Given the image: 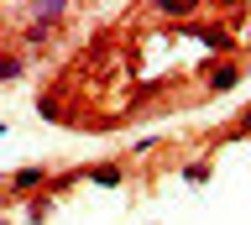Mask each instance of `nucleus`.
<instances>
[{"label":"nucleus","instance_id":"obj_1","mask_svg":"<svg viewBox=\"0 0 251 225\" xmlns=\"http://www.w3.org/2000/svg\"><path fill=\"white\" fill-rule=\"evenodd\" d=\"M235 84H241V68H235V63H215V68H209V89H215V95H220V89H235Z\"/></svg>","mask_w":251,"mask_h":225},{"label":"nucleus","instance_id":"obj_2","mask_svg":"<svg viewBox=\"0 0 251 225\" xmlns=\"http://www.w3.org/2000/svg\"><path fill=\"white\" fill-rule=\"evenodd\" d=\"M47 183V168H21V173H11V189L21 194V189H42Z\"/></svg>","mask_w":251,"mask_h":225},{"label":"nucleus","instance_id":"obj_3","mask_svg":"<svg viewBox=\"0 0 251 225\" xmlns=\"http://www.w3.org/2000/svg\"><path fill=\"white\" fill-rule=\"evenodd\" d=\"M183 32H188V37H199L204 48H230V37L220 32V26H183Z\"/></svg>","mask_w":251,"mask_h":225},{"label":"nucleus","instance_id":"obj_4","mask_svg":"<svg viewBox=\"0 0 251 225\" xmlns=\"http://www.w3.org/2000/svg\"><path fill=\"white\" fill-rule=\"evenodd\" d=\"M84 178H89V183H100V189H115V183H121V168H89V173H84Z\"/></svg>","mask_w":251,"mask_h":225},{"label":"nucleus","instance_id":"obj_5","mask_svg":"<svg viewBox=\"0 0 251 225\" xmlns=\"http://www.w3.org/2000/svg\"><path fill=\"white\" fill-rule=\"evenodd\" d=\"M21 74H26V63H21V58H0V79H5V84L21 79Z\"/></svg>","mask_w":251,"mask_h":225},{"label":"nucleus","instance_id":"obj_6","mask_svg":"<svg viewBox=\"0 0 251 225\" xmlns=\"http://www.w3.org/2000/svg\"><path fill=\"white\" fill-rule=\"evenodd\" d=\"M157 11H162V16H188V11H194V0H162Z\"/></svg>","mask_w":251,"mask_h":225},{"label":"nucleus","instance_id":"obj_7","mask_svg":"<svg viewBox=\"0 0 251 225\" xmlns=\"http://www.w3.org/2000/svg\"><path fill=\"white\" fill-rule=\"evenodd\" d=\"M42 42H47V26H42V21H31V26H26V48H42Z\"/></svg>","mask_w":251,"mask_h":225},{"label":"nucleus","instance_id":"obj_8","mask_svg":"<svg viewBox=\"0 0 251 225\" xmlns=\"http://www.w3.org/2000/svg\"><path fill=\"white\" fill-rule=\"evenodd\" d=\"M183 178H188V183H204V178H209V162H188Z\"/></svg>","mask_w":251,"mask_h":225},{"label":"nucleus","instance_id":"obj_9","mask_svg":"<svg viewBox=\"0 0 251 225\" xmlns=\"http://www.w3.org/2000/svg\"><path fill=\"white\" fill-rule=\"evenodd\" d=\"M246 131H251V110H246V115H241V121H235V126H230V131H225V142H235V136H246Z\"/></svg>","mask_w":251,"mask_h":225},{"label":"nucleus","instance_id":"obj_10","mask_svg":"<svg viewBox=\"0 0 251 225\" xmlns=\"http://www.w3.org/2000/svg\"><path fill=\"white\" fill-rule=\"evenodd\" d=\"M0 136H5V126H0Z\"/></svg>","mask_w":251,"mask_h":225}]
</instances>
